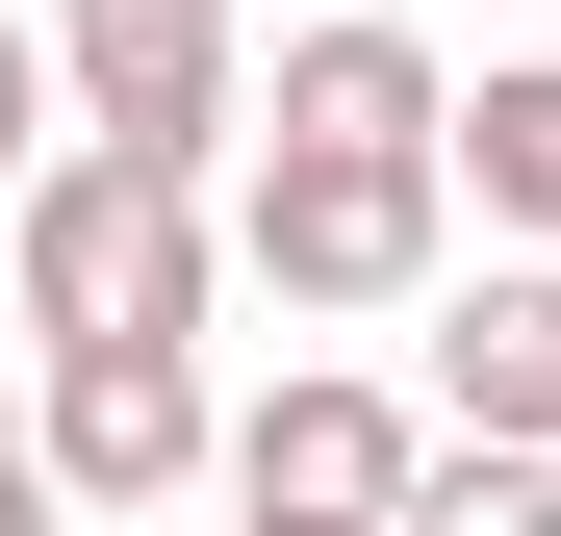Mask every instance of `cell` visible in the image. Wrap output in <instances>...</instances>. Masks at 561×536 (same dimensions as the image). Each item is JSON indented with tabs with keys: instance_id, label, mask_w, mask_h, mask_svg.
<instances>
[{
	"instance_id": "6da1fadb",
	"label": "cell",
	"mask_w": 561,
	"mask_h": 536,
	"mask_svg": "<svg viewBox=\"0 0 561 536\" xmlns=\"http://www.w3.org/2000/svg\"><path fill=\"white\" fill-rule=\"evenodd\" d=\"M0 282H26L51 357H179V332H205V153L77 128V153L26 179V230H0Z\"/></svg>"
},
{
	"instance_id": "7a4b0ae2",
	"label": "cell",
	"mask_w": 561,
	"mask_h": 536,
	"mask_svg": "<svg viewBox=\"0 0 561 536\" xmlns=\"http://www.w3.org/2000/svg\"><path fill=\"white\" fill-rule=\"evenodd\" d=\"M434 230H459V153H255V205H230V255L280 307H409Z\"/></svg>"
},
{
	"instance_id": "3957f363",
	"label": "cell",
	"mask_w": 561,
	"mask_h": 536,
	"mask_svg": "<svg viewBox=\"0 0 561 536\" xmlns=\"http://www.w3.org/2000/svg\"><path fill=\"white\" fill-rule=\"evenodd\" d=\"M26 434H51V486H77V511H153V486H205V460H230V409H205V332H179V357H26Z\"/></svg>"
},
{
	"instance_id": "277c9868",
	"label": "cell",
	"mask_w": 561,
	"mask_h": 536,
	"mask_svg": "<svg viewBox=\"0 0 561 536\" xmlns=\"http://www.w3.org/2000/svg\"><path fill=\"white\" fill-rule=\"evenodd\" d=\"M51 77H77V128H128V153H230L255 128L230 0H51Z\"/></svg>"
},
{
	"instance_id": "5b68a950",
	"label": "cell",
	"mask_w": 561,
	"mask_h": 536,
	"mask_svg": "<svg viewBox=\"0 0 561 536\" xmlns=\"http://www.w3.org/2000/svg\"><path fill=\"white\" fill-rule=\"evenodd\" d=\"M409 486H434V434H409L383 384H280V409H230V511H332V536H409Z\"/></svg>"
},
{
	"instance_id": "8992f818",
	"label": "cell",
	"mask_w": 561,
	"mask_h": 536,
	"mask_svg": "<svg viewBox=\"0 0 561 536\" xmlns=\"http://www.w3.org/2000/svg\"><path fill=\"white\" fill-rule=\"evenodd\" d=\"M280 153H459V77L332 0V26H280Z\"/></svg>"
},
{
	"instance_id": "52a82bcc",
	"label": "cell",
	"mask_w": 561,
	"mask_h": 536,
	"mask_svg": "<svg viewBox=\"0 0 561 536\" xmlns=\"http://www.w3.org/2000/svg\"><path fill=\"white\" fill-rule=\"evenodd\" d=\"M434 409H459V434H511V460H561V255H485V282H459Z\"/></svg>"
},
{
	"instance_id": "ba28073f",
	"label": "cell",
	"mask_w": 561,
	"mask_h": 536,
	"mask_svg": "<svg viewBox=\"0 0 561 536\" xmlns=\"http://www.w3.org/2000/svg\"><path fill=\"white\" fill-rule=\"evenodd\" d=\"M459 179H485V230H511V255H561V52H511L485 103H459Z\"/></svg>"
},
{
	"instance_id": "9c48e42d",
	"label": "cell",
	"mask_w": 561,
	"mask_h": 536,
	"mask_svg": "<svg viewBox=\"0 0 561 536\" xmlns=\"http://www.w3.org/2000/svg\"><path fill=\"white\" fill-rule=\"evenodd\" d=\"M409 536H561V460H511V434H459V460L409 486Z\"/></svg>"
},
{
	"instance_id": "30bf717a",
	"label": "cell",
	"mask_w": 561,
	"mask_h": 536,
	"mask_svg": "<svg viewBox=\"0 0 561 536\" xmlns=\"http://www.w3.org/2000/svg\"><path fill=\"white\" fill-rule=\"evenodd\" d=\"M51 103H77V77H51V26H0V179H51Z\"/></svg>"
},
{
	"instance_id": "8fae6325",
	"label": "cell",
	"mask_w": 561,
	"mask_h": 536,
	"mask_svg": "<svg viewBox=\"0 0 561 536\" xmlns=\"http://www.w3.org/2000/svg\"><path fill=\"white\" fill-rule=\"evenodd\" d=\"M51 511H77V486H51V434H0V536H51Z\"/></svg>"
},
{
	"instance_id": "7c38bea8",
	"label": "cell",
	"mask_w": 561,
	"mask_h": 536,
	"mask_svg": "<svg viewBox=\"0 0 561 536\" xmlns=\"http://www.w3.org/2000/svg\"><path fill=\"white\" fill-rule=\"evenodd\" d=\"M230 536H332V511H230Z\"/></svg>"
},
{
	"instance_id": "4fadbf2b",
	"label": "cell",
	"mask_w": 561,
	"mask_h": 536,
	"mask_svg": "<svg viewBox=\"0 0 561 536\" xmlns=\"http://www.w3.org/2000/svg\"><path fill=\"white\" fill-rule=\"evenodd\" d=\"M0 230H26V179H0Z\"/></svg>"
},
{
	"instance_id": "5bb4252c",
	"label": "cell",
	"mask_w": 561,
	"mask_h": 536,
	"mask_svg": "<svg viewBox=\"0 0 561 536\" xmlns=\"http://www.w3.org/2000/svg\"><path fill=\"white\" fill-rule=\"evenodd\" d=\"M0 434H26V409H0Z\"/></svg>"
}]
</instances>
